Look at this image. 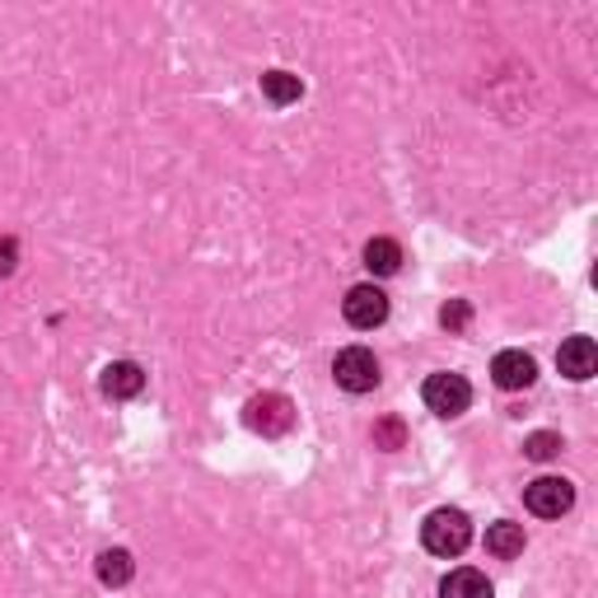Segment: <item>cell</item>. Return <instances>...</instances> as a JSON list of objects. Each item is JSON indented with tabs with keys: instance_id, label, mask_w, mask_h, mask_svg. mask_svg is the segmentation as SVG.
I'll return each instance as SVG.
<instances>
[{
	"instance_id": "5bb4252c",
	"label": "cell",
	"mask_w": 598,
	"mask_h": 598,
	"mask_svg": "<svg viewBox=\"0 0 598 598\" xmlns=\"http://www.w3.org/2000/svg\"><path fill=\"white\" fill-rule=\"evenodd\" d=\"M365 266L374 276H393L402 266V248L393 244V239H370L365 244Z\"/></svg>"
},
{
	"instance_id": "5b68a950",
	"label": "cell",
	"mask_w": 598,
	"mask_h": 598,
	"mask_svg": "<svg viewBox=\"0 0 598 598\" xmlns=\"http://www.w3.org/2000/svg\"><path fill=\"white\" fill-rule=\"evenodd\" d=\"M524 506L538 519H561L565 510L575 506V486L565 477H538L524 486Z\"/></svg>"
},
{
	"instance_id": "ba28073f",
	"label": "cell",
	"mask_w": 598,
	"mask_h": 598,
	"mask_svg": "<svg viewBox=\"0 0 598 598\" xmlns=\"http://www.w3.org/2000/svg\"><path fill=\"white\" fill-rule=\"evenodd\" d=\"M491 379L506 388V393L528 388L533 379H538V360H533L528 351H500V356L491 360Z\"/></svg>"
},
{
	"instance_id": "ac0fdd59",
	"label": "cell",
	"mask_w": 598,
	"mask_h": 598,
	"mask_svg": "<svg viewBox=\"0 0 598 598\" xmlns=\"http://www.w3.org/2000/svg\"><path fill=\"white\" fill-rule=\"evenodd\" d=\"M14 266H20V244H14V239H0V281H5Z\"/></svg>"
},
{
	"instance_id": "e0dca14e",
	"label": "cell",
	"mask_w": 598,
	"mask_h": 598,
	"mask_svg": "<svg viewBox=\"0 0 598 598\" xmlns=\"http://www.w3.org/2000/svg\"><path fill=\"white\" fill-rule=\"evenodd\" d=\"M402 421H379V426H374V445L379 449H402Z\"/></svg>"
},
{
	"instance_id": "8fae6325",
	"label": "cell",
	"mask_w": 598,
	"mask_h": 598,
	"mask_svg": "<svg viewBox=\"0 0 598 598\" xmlns=\"http://www.w3.org/2000/svg\"><path fill=\"white\" fill-rule=\"evenodd\" d=\"M486 552L500 557V561H510L524 552V524H510V519H496L491 528H486Z\"/></svg>"
},
{
	"instance_id": "277c9868",
	"label": "cell",
	"mask_w": 598,
	"mask_h": 598,
	"mask_svg": "<svg viewBox=\"0 0 598 598\" xmlns=\"http://www.w3.org/2000/svg\"><path fill=\"white\" fill-rule=\"evenodd\" d=\"M333 379L346 393H370L379 384V360H374L370 346H346V351L333 360Z\"/></svg>"
},
{
	"instance_id": "9c48e42d",
	"label": "cell",
	"mask_w": 598,
	"mask_h": 598,
	"mask_svg": "<svg viewBox=\"0 0 598 598\" xmlns=\"http://www.w3.org/2000/svg\"><path fill=\"white\" fill-rule=\"evenodd\" d=\"M103 393L108 398H117V402H127V398H136L140 388H146V370L136 365V360H113V365L103 370Z\"/></svg>"
},
{
	"instance_id": "9a60e30c",
	"label": "cell",
	"mask_w": 598,
	"mask_h": 598,
	"mask_svg": "<svg viewBox=\"0 0 598 598\" xmlns=\"http://www.w3.org/2000/svg\"><path fill=\"white\" fill-rule=\"evenodd\" d=\"M561 449H565V445H561V435H557V431H538V435H528V439H524V453H528L533 463L557 459Z\"/></svg>"
},
{
	"instance_id": "8992f818",
	"label": "cell",
	"mask_w": 598,
	"mask_h": 598,
	"mask_svg": "<svg viewBox=\"0 0 598 598\" xmlns=\"http://www.w3.org/2000/svg\"><path fill=\"white\" fill-rule=\"evenodd\" d=\"M341 313H346V323L351 327L370 333V327H379L388 319V295L379 286H351L341 299Z\"/></svg>"
},
{
	"instance_id": "7c38bea8",
	"label": "cell",
	"mask_w": 598,
	"mask_h": 598,
	"mask_svg": "<svg viewBox=\"0 0 598 598\" xmlns=\"http://www.w3.org/2000/svg\"><path fill=\"white\" fill-rule=\"evenodd\" d=\"M132 575H136L132 552H122V547H108V552H99V580H103L108 589H122Z\"/></svg>"
},
{
	"instance_id": "3957f363",
	"label": "cell",
	"mask_w": 598,
	"mask_h": 598,
	"mask_svg": "<svg viewBox=\"0 0 598 598\" xmlns=\"http://www.w3.org/2000/svg\"><path fill=\"white\" fill-rule=\"evenodd\" d=\"M421 398H426V407L435 416H463L472 407V384L463 379V374H431L426 388H421Z\"/></svg>"
},
{
	"instance_id": "30bf717a",
	"label": "cell",
	"mask_w": 598,
	"mask_h": 598,
	"mask_svg": "<svg viewBox=\"0 0 598 598\" xmlns=\"http://www.w3.org/2000/svg\"><path fill=\"white\" fill-rule=\"evenodd\" d=\"M439 598H496L491 580L482 571H472V565H459V571H449L439 580Z\"/></svg>"
},
{
	"instance_id": "6da1fadb",
	"label": "cell",
	"mask_w": 598,
	"mask_h": 598,
	"mask_svg": "<svg viewBox=\"0 0 598 598\" xmlns=\"http://www.w3.org/2000/svg\"><path fill=\"white\" fill-rule=\"evenodd\" d=\"M421 543H426L431 557H459L472 543V524L463 510H435L426 524H421Z\"/></svg>"
},
{
	"instance_id": "52a82bcc",
	"label": "cell",
	"mask_w": 598,
	"mask_h": 598,
	"mask_svg": "<svg viewBox=\"0 0 598 598\" xmlns=\"http://www.w3.org/2000/svg\"><path fill=\"white\" fill-rule=\"evenodd\" d=\"M557 365H561L565 379H575V384L594 379V370H598V346H594V337H565L561 351H557Z\"/></svg>"
},
{
	"instance_id": "4fadbf2b",
	"label": "cell",
	"mask_w": 598,
	"mask_h": 598,
	"mask_svg": "<svg viewBox=\"0 0 598 598\" xmlns=\"http://www.w3.org/2000/svg\"><path fill=\"white\" fill-rule=\"evenodd\" d=\"M262 94L272 99L276 108H290V103H299V94H304V80L299 75H290V71H266L262 75Z\"/></svg>"
},
{
	"instance_id": "7a4b0ae2",
	"label": "cell",
	"mask_w": 598,
	"mask_h": 598,
	"mask_svg": "<svg viewBox=\"0 0 598 598\" xmlns=\"http://www.w3.org/2000/svg\"><path fill=\"white\" fill-rule=\"evenodd\" d=\"M244 426L258 435H286L295 426V402L286 393H258V398H248V407H244Z\"/></svg>"
},
{
	"instance_id": "2e32d148",
	"label": "cell",
	"mask_w": 598,
	"mask_h": 598,
	"mask_svg": "<svg viewBox=\"0 0 598 598\" xmlns=\"http://www.w3.org/2000/svg\"><path fill=\"white\" fill-rule=\"evenodd\" d=\"M468 319H472V309H468V299H449L445 309H439V323L449 327V333H459V327H468Z\"/></svg>"
}]
</instances>
